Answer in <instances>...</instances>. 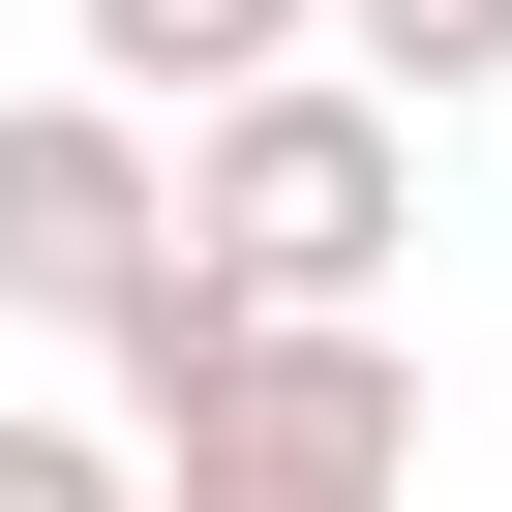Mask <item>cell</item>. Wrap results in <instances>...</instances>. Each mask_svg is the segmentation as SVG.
Returning a JSON list of instances; mask_svg holds the SVG:
<instances>
[{"label": "cell", "instance_id": "6da1fadb", "mask_svg": "<svg viewBox=\"0 0 512 512\" xmlns=\"http://www.w3.org/2000/svg\"><path fill=\"white\" fill-rule=\"evenodd\" d=\"M91 392H121L151 512H392L422 482V362L392 332H272V302H211V272H151L91 332Z\"/></svg>", "mask_w": 512, "mask_h": 512}, {"label": "cell", "instance_id": "3957f363", "mask_svg": "<svg viewBox=\"0 0 512 512\" xmlns=\"http://www.w3.org/2000/svg\"><path fill=\"white\" fill-rule=\"evenodd\" d=\"M151 272H181V151H151L121 91H0V332L91 362Z\"/></svg>", "mask_w": 512, "mask_h": 512}, {"label": "cell", "instance_id": "5b68a950", "mask_svg": "<svg viewBox=\"0 0 512 512\" xmlns=\"http://www.w3.org/2000/svg\"><path fill=\"white\" fill-rule=\"evenodd\" d=\"M332 61H362L392 121H452V91H512V0H332Z\"/></svg>", "mask_w": 512, "mask_h": 512}, {"label": "cell", "instance_id": "7a4b0ae2", "mask_svg": "<svg viewBox=\"0 0 512 512\" xmlns=\"http://www.w3.org/2000/svg\"><path fill=\"white\" fill-rule=\"evenodd\" d=\"M181 272H211V302H272V332H392V272H422V121H392L362 61L181 121Z\"/></svg>", "mask_w": 512, "mask_h": 512}, {"label": "cell", "instance_id": "277c9868", "mask_svg": "<svg viewBox=\"0 0 512 512\" xmlns=\"http://www.w3.org/2000/svg\"><path fill=\"white\" fill-rule=\"evenodd\" d=\"M302 61H332V0H61V91H121V121H241Z\"/></svg>", "mask_w": 512, "mask_h": 512}, {"label": "cell", "instance_id": "8992f818", "mask_svg": "<svg viewBox=\"0 0 512 512\" xmlns=\"http://www.w3.org/2000/svg\"><path fill=\"white\" fill-rule=\"evenodd\" d=\"M0 512H151V452L121 422H0Z\"/></svg>", "mask_w": 512, "mask_h": 512}]
</instances>
